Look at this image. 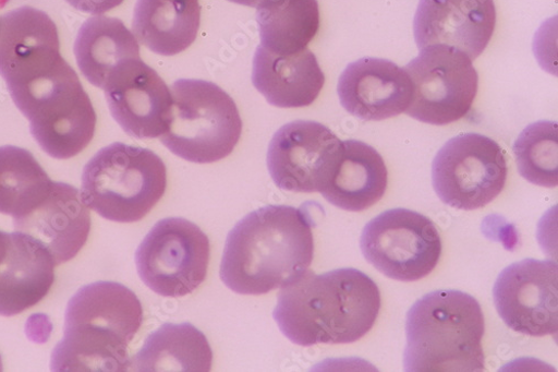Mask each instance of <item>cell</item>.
<instances>
[{
    "mask_svg": "<svg viewBox=\"0 0 558 372\" xmlns=\"http://www.w3.org/2000/svg\"><path fill=\"white\" fill-rule=\"evenodd\" d=\"M313 225L306 205L252 212L227 237L221 281L242 296H264L292 285L313 262Z\"/></svg>",
    "mask_w": 558,
    "mask_h": 372,
    "instance_id": "obj_1",
    "label": "cell"
},
{
    "mask_svg": "<svg viewBox=\"0 0 558 372\" xmlns=\"http://www.w3.org/2000/svg\"><path fill=\"white\" fill-rule=\"evenodd\" d=\"M381 310L377 284L356 268L324 274L307 269L282 288L272 316L293 344L347 345L362 339L376 324Z\"/></svg>",
    "mask_w": 558,
    "mask_h": 372,
    "instance_id": "obj_2",
    "label": "cell"
},
{
    "mask_svg": "<svg viewBox=\"0 0 558 372\" xmlns=\"http://www.w3.org/2000/svg\"><path fill=\"white\" fill-rule=\"evenodd\" d=\"M143 322V304L126 287L102 281L82 288L69 302L52 370L128 371V347Z\"/></svg>",
    "mask_w": 558,
    "mask_h": 372,
    "instance_id": "obj_3",
    "label": "cell"
},
{
    "mask_svg": "<svg viewBox=\"0 0 558 372\" xmlns=\"http://www.w3.org/2000/svg\"><path fill=\"white\" fill-rule=\"evenodd\" d=\"M404 369L410 372H480L485 369V317L464 292L438 290L417 300L405 323Z\"/></svg>",
    "mask_w": 558,
    "mask_h": 372,
    "instance_id": "obj_4",
    "label": "cell"
},
{
    "mask_svg": "<svg viewBox=\"0 0 558 372\" xmlns=\"http://www.w3.org/2000/svg\"><path fill=\"white\" fill-rule=\"evenodd\" d=\"M167 190V167L153 151L117 143L102 148L82 173V196L90 209L117 223L144 219Z\"/></svg>",
    "mask_w": 558,
    "mask_h": 372,
    "instance_id": "obj_5",
    "label": "cell"
},
{
    "mask_svg": "<svg viewBox=\"0 0 558 372\" xmlns=\"http://www.w3.org/2000/svg\"><path fill=\"white\" fill-rule=\"evenodd\" d=\"M172 111L160 142L173 155L195 164L228 157L241 141L243 121L234 100L220 86L204 80L172 84Z\"/></svg>",
    "mask_w": 558,
    "mask_h": 372,
    "instance_id": "obj_6",
    "label": "cell"
},
{
    "mask_svg": "<svg viewBox=\"0 0 558 372\" xmlns=\"http://www.w3.org/2000/svg\"><path fill=\"white\" fill-rule=\"evenodd\" d=\"M210 242L189 219L172 217L158 221L135 253L140 278L155 293L182 298L206 280Z\"/></svg>",
    "mask_w": 558,
    "mask_h": 372,
    "instance_id": "obj_7",
    "label": "cell"
},
{
    "mask_svg": "<svg viewBox=\"0 0 558 372\" xmlns=\"http://www.w3.org/2000/svg\"><path fill=\"white\" fill-rule=\"evenodd\" d=\"M508 167L501 147L478 133H462L438 152L433 184L440 201L456 209L475 211L495 201L505 189Z\"/></svg>",
    "mask_w": 558,
    "mask_h": 372,
    "instance_id": "obj_8",
    "label": "cell"
},
{
    "mask_svg": "<svg viewBox=\"0 0 558 372\" xmlns=\"http://www.w3.org/2000/svg\"><path fill=\"white\" fill-rule=\"evenodd\" d=\"M360 245L371 265L401 283H414L428 276L442 252L434 221L404 208L387 211L368 221Z\"/></svg>",
    "mask_w": 558,
    "mask_h": 372,
    "instance_id": "obj_9",
    "label": "cell"
},
{
    "mask_svg": "<svg viewBox=\"0 0 558 372\" xmlns=\"http://www.w3.org/2000/svg\"><path fill=\"white\" fill-rule=\"evenodd\" d=\"M404 70L412 84L405 113L424 123L447 125L472 110L478 92V73L473 61L448 46H429Z\"/></svg>",
    "mask_w": 558,
    "mask_h": 372,
    "instance_id": "obj_10",
    "label": "cell"
},
{
    "mask_svg": "<svg viewBox=\"0 0 558 372\" xmlns=\"http://www.w3.org/2000/svg\"><path fill=\"white\" fill-rule=\"evenodd\" d=\"M342 142L324 124L296 120L272 136L267 152L269 175L278 189L319 193L340 155Z\"/></svg>",
    "mask_w": 558,
    "mask_h": 372,
    "instance_id": "obj_11",
    "label": "cell"
},
{
    "mask_svg": "<svg viewBox=\"0 0 558 372\" xmlns=\"http://www.w3.org/2000/svg\"><path fill=\"white\" fill-rule=\"evenodd\" d=\"M494 303L511 331L531 336L558 331L557 264L527 259L506 267L494 287Z\"/></svg>",
    "mask_w": 558,
    "mask_h": 372,
    "instance_id": "obj_12",
    "label": "cell"
},
{
    "mask_svg": "<svg viewBox=\"0 0 558 372\" xmlns=\"http://www.w3.org/2000/svg\"><path fill=\"white\" fill-rule=\"evenodd\" d=\"M68 64L57 24L48 14L24 7L0 17V75L10 93Z\"/></svg>",
    "mask_w": 558,
    "mask_h": 372,
    "instance_id": "obj_13",
    "label": "cell"
},
{
    "mask_svg": "<svg viewBox=\"0 0 558 372\" xmlns=\"http://www.w3.org/2000/svg\"><path fill=\"white\" fill-rule=\"evenodd\" d=\"M113 119L135 139H155L168 130L172 93L156 70L142 58L118 65L104 86Z\"/></svg>",
    "mask_w": 558,
    "mask_h": 372,
    "instance_id": "obj_14",
    "label": "cell"
},
{
    "mask_svg": "<svg viewBox=\"0 0 558 372\" xmlns=\"http://www.w3.org/2000/svg\"><path fill=\"white\" fill-rule=\"evenodd\" d=\"M494 0H421L414 16L418 50L442 45L472 61L487 48L496 27Z\"/></svg>",
    "mask_w": 558,
    "mask_h": 372,
    "instance_id": "obj_15",
    "label": "cell"
},
{
    "mask_svg": "<svg viewBox=\"0 0 558 372\" xmlns=\"http://www.w3.org/2000/svg\"><path fill=\"white\" fill-rule=\"evenodd\" d=\"M13 219L16 231L48 250L56 265L73 260L90 230V214L81 192L65 182L53 181L32 211Z\"/></svg>",
    "mask_w": 558,
    "mask_h": 372,
    "instance_id": "obj_16",
    "label": "cell"
},
{
    "mask_svg": "<svg viewBox=\"0 0 558 372\" xmlns=\"http://www.w3.org/2000/svg\"><path fill=\"white\" fill-rule=\"evenodd\" d=\"M338 93L350 115L363 121H383L405 112L412 84L407 71L392 61L363 58L347 67Z\"/></svg>",
    "mask_w": 558,
    "mask_h": 372,
    "instance_id": "obj_17",
    "label": "cell"
},
{
    "mask_svg": "<svg viewBox=\"0 0 558 372\" xmlns=\"http://www.w3.org/2000/svg\"><path fill=\"white\" fill-rule=\"evenodd\" d=\"M52 255L28 236L16 231L0 263V315L13 316L38 304L56 281Z\"/></svg>",
    "mask_w": 558,
    "mask_h": 372,
    "instance_id": "obj_18",
    "label": "cell"
},
{
    "mask_svg": "<svg viewBox=\"0 0 558 372\" xmlns=\"http://www.w3.org/2000/svg\"><path fill=\"white\" fill-rule=\"evenodd\" d=\"M253 84L277 108H305L319 96L325 75L308 49L289 56L258 46L253 62Z\"/></svg>",
    "mask_w": 558,
    "mask_h": 372,
    "instance_id": "obj_19",
    "label": "cell"
},
{
    "mask_svg": "<svg viewBox=\"0 0 558 372\" xmlns=\"http://www.w3.org/2000/svg\"><path fill=\"white\" fill-rule=\"evenodd\" d=\"M388 169L383 156L359 141L342 142L337 164L320 194L347 212H363L383 200Z\"/></svg>",
    "mask_w": 558,
    "mask_h": 372,
    "instance_id": "obj_20",
    "label": "cell"
},
{
    "mask_svg": "<svg viewBox=\"0 0 558 372\" xmlns=\"http://www.w3.org/2000/svg\"><path fill=\"white\" fill-rule=\"evenodd\" d=\"M201 22L199 0H137L132 29L151 52L173 57L191 48Z\"/></svg>",
    "mask_w": 558,
    "mask_h": 372,
    "instance_id": "obj_21",
    "label": "cell"
},
{
    "mask_svg": "<svg viewBox=\"0 0 558 372\" xmlns=\"http://www.w3.org/2000/svg\"><path fill=\"white\" fill-rule=\"evenodd\" d=\"M74 55L84 77L100 88L118 65L142 58L137 39L124 23L100 15L88 19L81 26Z\"/></svg>",
    "mask_w": 558,
    "mask_h": 372,
    "instance_id": "obj_22",
    "label": "cell"
},
{
    "mask_svg": "<svg viewBox=\"0 0 558 372\" xmlns=\"http://www.w3.org/2000/svg\"><path fill=\"white\" fill-rule=\"evenodd\" d=\"M213 350L206 336L191 323H166L130 361L132 371L208 372Z\"/></svg>",
    "mask_w": 558,
    "mask_h": 372,
    "instance_id": "obj_23",
    "label": "cell"
},
{
    "mask_svg": "<svg viewBox=\"0 0 558 372\" xmlns=\"http://www.w3.org/2000/svg\"><path fill=\"white\" fill-rule=\"evenodd\" d=\"M317 0H262L257 7L260 45L289 56L307 49L319 29Z\"/></svg>",
    "mask_w": 558,
    "mask_h": 372,
    "instance_id": "obj_24",
    "label": "cell"
},
{
    "mask_svg": "<svg viewBox=\"0 0 558 372\" xmlns=\"http://www.w3.org/2000/svg\"><path fill=\"white\" fill-rule=\"evenodd\" d=\"M53 181L26 149L0 147V214L21 217L48 194Z\"/></svg>",
    "mask_w": 558,
    "mask_h": 372,
    "instance_id": "obj_25",
    "label": "cell"
},
{
    "mask_svg": "<svg viewBox=\"0 0 558 372\" xmlns=\"http://www.w3.org/2000/svg\"><path fill=\"white\" fill-rule=\"evenodd\" d=\"M519 171L541 188L555 189L558 183L557 123L537 121L523 130L513 148Z\"/></svg>",
    "mask_w": 558,
    "mask_h": 372,
    "instance_id": "obj_26",
    "label": "cell"
},
{
    "mask_svg": "<svg viewBox=\"0 0 558 372\" xmlns=\"http://www.w3.org/2000/svg\"><path fill=\"white\" fill-rule=\"evenodd\" d=\"M65 2L82 13L99 16L120 7L124 0H65Z\"/></svg>",
    "mask_w": 558,
    "mask_h": 372,
    "instance_id": "obj_27",
    "label": "cell"
},
{
    "mask_svg": "<svg viewBox=\"0 0 558 372\" xmlns=\"http://www.w3.org/2000/svg\"><path fill=\"white\" fill-rule=\"evenodd\" d=\"M11 243V235H8L5 231H0V263L7 256Z\"/></svg>",
    "mask_w": 558,
    "mask_h": 372,
    "instance_id": "obj_28",
    "label": "cell"
},
{
    "mask_svg": "<svg viewBox=\"0 0 558 372\" xmlns=\"http://www.w3.org/2000/svg\"><path fill=\"white\" fill-rule=\"evenodd\" d=\"M229 2L248 8H257L262 0H229Z\"/></svg>",
    "mask_w": 558,
    "mask_h": 372,
    "instance_id": "obj_29",
    "label": "cell"
},
{
    "mask_svg": "<svg viewBox=\"0 0 558 372\" xmlns=\"http://www.w3.org/2000/svg\"><path fill=\"white\" fill-rule=\"evenodd\" d=\"M2 369H3V368H2V361H0V370H2Z\"/></svg>",
    "mask_w": 558,
    "mask_h": 372,
    "instance_id": "obj_30",
    "label": "cell"
}]
</instances>
